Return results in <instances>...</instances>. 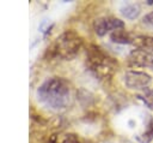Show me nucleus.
Returning <instances> with one entry per match:
<instances>
[{
  "mask_svg": "<svg viewBox=\"0 0 153 143\" xmlns=\"http://www.w3.org/2000/svg\"><path fill=\"white\" fill-rule=\"evenodd\" d=\"M37 97L49 108L62 109L71 101V84L65 78L51 77L39 85Z\"/></svg>",
  "mask_w": 153,
  "mask_h": 143,
  "instance_id": "obj_1",
  "label": "nucleus"
},
{
  "mask_svg": "<svg viewBox=\"0 0 153 143\" xmlns=\"http://www.w3.org/2000/svg\"><path fill=\"white\" fill-rule=\"evenodd\" d=\"M86 65L99 79H109L117 70V62L115 59L94 44L90 46L86 50Z\"/></svg>",
  "mask_w": 153,
  "mask_h": 143,
  "instance_id": "obj_2",
  "label": "nucleus"
},
{
  "mask_svg": "<svg viewBox=\"0 0 153 143\" xmlns=\"http://www.w3.org/2000/svg\"><path fill=\"white\" fill-rule=\"evenodd\" d=\"M81 46L82 38L80 37V35L73 30H68L56 37L54 43L48 48V53L50 54V56L71 60L78 54Z\"/></svg>",
  "mask_w": 153,
  "mask_h": 143,
  "instance_id": "obj_3",
  "label": "nucleus"
},
{
  "mask_svg": "<svg viewBox=\"0 0 153 143\" xmlns=\"http://www.w3.org/2000/svg\"><path fill=\"white\" fill-rule=\"evenodd\" d=\"M123 28H124L123 20L115 17H100V18H97L93 23L94 32L98 36H104L110 30L115 31L117 29H123Z\"/></svg>",
  "mask_w": 153,
  "mask_h": 143,
  "instance_id": "obj_4",
  "label": "nucleus"
},
{
  "mask_svg": "<svg viewBox=\"0 0 153 143\" xmlns=\"http://www.w3.org/2000/svg\"><path fill=\"white\" fill-rule=\"evenodd\" d=\"M151 83V76L141 71H128L124 75V84L129 89H145Z\"/></svg>",
  "mask_w": 153,
  "mask_h": 143,
  "instance_id": "obj_5",
  "label": "nucleus"
},
{
  "mask_svg": "<svg viewBox=\"0 0 153 143\" xmlns=\"http://www.w3.org/2000/svg\"><path fill=\"white\" fill-rule=\"evenodd\" d=\"M128 64L133 67H152L153 68V53L143 49H134L128 56Z\"/></svg>",
  "mask_w": 153,
  "mask_h": 143,
  "instance_id": "obj_6",
  "label": "nucleus"
},
{
  "mask_svg": "<svg viewBox=\"0 0 153 143\" xmlns=\"http://www.w3.org/2000/svg\"><path fill=\"white\" fill-rule=\"evenodd\" d=\"M131 44L136 49H143V50L153 53V37L152 36L136 35V36H134V40H133Z\"/></svg>",
  "mask_w": 153,
  "mask_h": 143,
  "instance_id": "obj_7",
  "label": "nucleus"
},
{
  "mask_svg": "<svg viewBox=\"0 0 153 143\" xmlns=\"http://www.w3.org/2000/svg\"><path fill=\"white\" fill-rule=\"evenodd\" d=\"M110 38L112 42L115 43H121V44H129V43H133V40H134V36L126 31L124 29H117L115 31H112L110 34Z\"/></svg>",
  "mask_w": 153,
  "mask_h": 143,
  "instance_id": "obj_8",
  "label": "nucleus"
},
{
  "mask_svg": "<svg viewBox=\"0 0 153 143\" xmlns=\"http://www.w3.org/2000/svg\"><path fill=\"white\" fill-rule=\"evenodd\" d=\"M121 13L128 19H135L140 14V7L135 4H128L120 8Z\"/></svg>",
  "mask_w": 153,
  "mask_h": 143,
  "instance_id": "obj_9",
  "label": "nucleus"
},
{
  "mask_svg": "<svg viewBox=\"0 0 153 143\" xmlns=\"http://www.w3.org/2000/svg\"><path fill=\"white\" fill-rule=\"evenodd\" d=\"M136 139L139 143H151L153 141V118H149L146 130L140 136H137Z\"/></svg>",
  "mask_w": 153,
  "mask_h": 143,
  "instance_id": "obj_10",
  "label": "nucleus"
},
{
  "mask_svg": "<svg viewBox=\"0 0 153 143\" xmlns=\"http://www.w3.org/2000/svg\"><path fill=\"white\" fill-rule=\"evenodd\" d=\"M139 100H141L149 109H153V89L151 88H145L142 89L141 93L136 95Z\"/></svg>",
  "mask_w": 153,
  "mask_h": 143,
  "instance_id": "obj_11",
  "label": "nucleus"
},
{
  "mask_svg": "<svg viewBox=\"0 0 153 143\" xmlns=\"http://www.w3.org/2000/svg\"><path fill=\"white\" fill-rule=\"evenodd\" d=\"M61 143H90V142H87L86 139L79 137L75 133H67V135L63 136Z\"/></svg>",
  "mask_w": 153,
  "mask_h": 143,
  "instance_id": "obj_12",
  "label": "nucleus"
},
{
  "mask_svg": "<svg viewBox=\"0 0 153 143\" xmlns=\"http://www.w3.org/2000/svg\"><path fill=\"white\" fill-rule=\"evenodd\" d=\"M142 23L153 28V12H149L148 14H146L143 18H142Z\"/></svg>",
  "mask_w": 153,
  "mask_h": 143,
  "instance_id": "obj_13",
  "label": "nucleus"
}]
</instances>
